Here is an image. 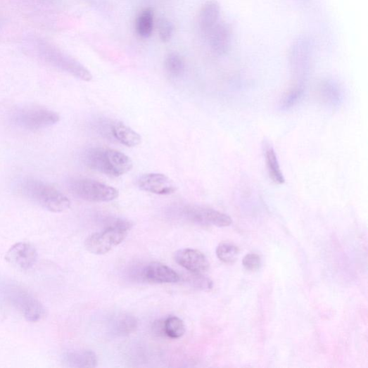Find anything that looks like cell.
<instances>
[{"label":"cell","instance_id":"ba28073f","mask_svg":"<svg viewBox=\"0 0 368 368\" xmlns=\"http://www.w3.org/2000/svg\"><path fill=\"white\" fill-rule=\"evenodd\" d=\"M183 215L189 221L201 225L225 227L232 223L228 215L207 208L186 207L183 210Z\"/></svg>","mask_w":368,"mask_h":368},{"label":"cell","instance_id":"4fadbf2b","mask_svg":"<svg viewBox=\"0 0 368 368\" xmlns=\"http://www.w3.org/2000/svg\"><path fill=\"white\" fill-rule=\"evenodd\" d=\"M206 37L214 53L220 56L228 53L231 44L232 33L227 23L220 20Z\"/></svg>","mask_w":368,"mask_h":368},{"label":"cell","instance_id":"484cf974","mask_svg":"<svg viewBox=\"0 0 368 368\" xmlns=\"http://www.w3.org/2000/svg\"><path fill=\"white\" fill-rule=\"evenodd\" d=\"M189 282L193 287L199 290L208 291L213 287L212 281L203 274H193L190 277Z\"/></svg>","mask_w":368,"mask_h":368},{"label":"cell","instance_id":"83f0119b","mask_svg":"<svg viewBox=\"0 0 368 368\" xmlns=\"http://www.w3.org/2000/svg\"><path fill=\"white\" fill-rule=\"evenodd\" d=\"M153 331L158 337L165 336L164 329V320H158L154 322L153 324Z\"/></svg>","mask_w":368,"mask_h":368},{"label":"cell","instance_id":"5b68a950","mask_svg":"<svg viewBox=\"0 0 368 368\" xmlns=\"http://www.w3.org/2000/svg\"><path fill=\"white\" fill-rule=\"evenodd\" d=\"M3 293L13 307L29 322H38L46 316V309L40 300L17 285L4 287Z\"/></svg>","mask_w":368,"mask_h":368},{"label":"cell","instance_id":"f1b7e54d","mask_svg":"<svg viewBox=\"0 0 368 368\" xmlns=\"http://www.w3.org/2000/svg\"><path fill=\"white\" fill-rule=\"evenodd\" d=\"M38 1L44 3V4H52L55 1V0H38Z\"/></svg>","mask_w":368,"mask_h":368},{"label":"cell","instance_id":"8992f818","mask_svg":"<svg viewBox=\"0 0 368 368\" xmlns=\"http://www.w3.org/2000/svg\"><path fill=\"white\" fill-rule=\"evenodd\" d=\"M12 120L24 129L37 131L56 125L60 121V115L47 108L26 106L16 110Z\"/></svg>","mask_w":368,"mask_h":368},{"label":"cell","instance_id":"8fae6325","mask_svg":"<svg viewBox=\"0 0 368 368\" xmlns=\"http://www.w3.org/2000/svg\"><path fill=\"white\" fill-rule=\"evenodd\" d=\"M176 262L192 274H203L210 267L206 256L197 250L186 248L175 253Z\"/></svg>","mask_w":368,"mask_h":368},{"label":"cell","instance_id":"603a6c76","mask_svg":"<svg viewBox=\"0 0 368 368\" xmlns=\"http://www.w3.org/2000/svg\"><path fill=\"white\" fill-rule=\"evenodd\" d=\"M164 329L165 336L172 339L182 338L186 331L184 322L175 316H170L164 320Z\"/></svg>","mask_w":368,"mask_h":368},{"label":"cell","instance_id":"7a4b0ae2","mask_svg":"<svg viewBox=\"0 0 368 368\" xmlns=\"http://www.w3.org/2000/svg\"><path fill=\"white\" fill-rule=\"evenodd\" d=\"M84 162L90 170L113 177L128 173L133 166L130 158L123 153L99 147L88 149Z\"/></svg>","mask_w":368,"mask_h":368},{"label":"cell","instance_id":"7c38bea8","mask_svg":"<svg viewBox=\"0 0 368 368\" xmlns=\"http://www.w3.org/2000/svg\"><path fill=\"white\" fill-rule=\"evenodd\" d=\"M139 187L142 191L158 195H170L177 189L170 178L156 173L142 176L139 180Z\"/></svg>","mask_w":368,"mask_h":368},{"label":"cell","instance_id":"cb8c5ba5","mask_svg":"<svg viewBox=\"0 0 368 368\" xmlns=\"http://www.w3.org/2000/svg\"><path fill=\"white\" fill-rule=\"evenodd\" d=\"M239 248L230 243H221L216 250L217 258L224 263H232L237 260Z\"/></svg>","mask_w":368,"mask_h":368},{"label":"cell","instance_id":"9c48e42d","mask_svg":"<svg viewBox=\"0 0 368 368\" xmlns=\"http://www.w3.org/2000/svg\"><path fill=\"white\" fill-rule=\"evenodd\" d=\"M313 46L310 39L300 37L296 40L289 49V61L292 69L296 73L305 75L308 71Z\"/></svg>","mask_w":368,"mask_h":368},{"label":"cell","instance_id":"6da1fadb","mask_svg":"<svg viewBox=\"0 0 368 368\" xmlns=\"http://www.w3.org/2000/svg\"><path fill=\"white\" fill-rule=\"evenodd\" d=\"M18 189L23 196L51 212L60 213L70 208L68 197L51 184L39 179L24 178Z\"/></svg>","mask_w":368,"mask_h":368},{"label":"cell","instance_id":"e0dca14e","mask_svg":"<svg viewBox=\"0 0 368 368\" xmlns=\"http://www.w3.org/2000/svg\"><path fill=\"white\" fill-rule=\"evenodd\" d=\"M112 133L118 142L129 148L137 147L142 141V139L137 132L122 123L113 125Z\"/></svg>","mask_w":368,"mask_h":368},{"label":"cell","instance_id":"3957f363","mask_svg":"<svg viewBox=\"0 0 368 368\" xmlns=\"http://www.w3.org/2000/svg\"><path fill=\"white\" fill-rule=\"evenodd\" d=\"M34 47L39 58L53 68L82 81L92 80L91 73L83 64L58 47L42 39L36 40Z\"/></svg>","mask_w":368,"mask_h":368},{"label":"cell","instance_id":"44dd1931","mask_svg":"<svg viewBox=\"0 0 368 368\" xmlns=\"http://www.w3.org/2000/svg\"><path fill=\"white\" fill-rule=\"evenodd\" d=\"M265 159L267 171H269L272 180L277 184H284L285 179L281 170L276 152L272 148L266 149Z\"/></svg>","mask_w":368,"mask_h":368},{"label":"cell","instance_id":"30bf717a","mask_svg":"<svg viewBox=\"0 0 368 368\" xmlns=\"http://www.w3.org/2000/svg\"><path fill=\"white\" fill-rule=\"evenodd\" d=\"M6 260L21 270L30 269L38 260V252L34 246L27 243H18L7 252Z\"/></svg>","mask_w":368,"mask_h":368},{"label":"cell","instance_id":"7402d4cb","mask_svg":"<svg viewBox=\"0 0 368 368\" xmlns=\"http://www.w3.org/2000/svg\"><path fill=\"white\" fill-rule=\"evenodd\" d=\"M154 13L152 8L144 9L139 15L137 21V31L143 39L149 38L153 32Z\"/></svg>","mask_w":368,"mask_h":368},{"label":"cell","instance_id":"d4e9b609","mask_svg":"<svg viewBox=\"0 0 368 368\" xmlns=\"http://www.w3.org/2000/svg\"><path fill=\"white\" fill-rule=\"evenodd\" d=\"M174 25L166 18H160L158 20V32L160 41L163 43L169 42L174 34Z\"/></svg>","mask_w":368,"mask_h":368},{"label":"cell","instance_id":"4316f807","mask_svg":"<svg viewBox=\"0 0 368 368\" xmlns=\"http://www.w3.org/2000/svg\"><path fill=\"white\" fill-rule=\"evenodd\" d=\"M244 269L249 272H255L260 269L262 261L260 257L255 253L246 255L243 260Z\"/></svg>","mask_w":368,"mask_h":368},{"label":"cell","instance_id":"5bb4252c","mask_svg":"<svg viewBox=\"0 0 368 368\" xmlns=\"http://www.w3.org/2000/svg\"><path fill=\"white\" fill-rule=\"evenodd\" d=\"M143 275L147 281L156 284H175L180 280L178 274L171 267L159 262L148 264Z\"/></svg>","mask_w":368,"mask_h":368},{"label":"cell","instance_id":"2e32d148","mask_svg":"<svg viewBox=\"0 0 368 368\" xmlns=\"http://www.w3.org/2000/svg\"><path fill=\"white\" fill-rule=\"evenodd\" d=\"M63 362L72 367H94L97 365V357L90 350L74 351L65 353Z\"/></svg>","mask_w":368,"mask_h":368},{"label":"cell","instance_id":"d6986e66","mask_svg":"<svg viewBox=\"0 0 368 368\" xmlns=\"http://www.w3.org/2000/svg\"><path fill=\"white\" fill-rule=\"evenodd\" d=\"M138 322L135 317L128 315H120L112 322L113 332L118 336H126L135 331Z\"/></svg>","mask_w":368,"mask_h":368},{"label":"cell","instance_id":"9a60e30c","mask_svg":"<svg viewBox=\"0 0 368 368\" xmlns=\"http://www.w3.org/2000/svg\"><path fill=\"white\" fill-rule=\"evenodd\" d=\"M220 6L215 0H210L201 9L198 24L205 36L220 21Z\"/></svg>","mask_w":368,"mask_h":368},{"label":"cell","instance_id":"277c9868","mask_svg":"<svg viewBox=\"0 0 368 368\" xmlns=\"http://www.w3.org/2000/svg\"><path fill=\"white\" fill-rule=\"evenodd\" d=\"M132 226V224L128 220L117 219L104 230L88 237L85 247L92 254H106L125 240Z\"/></svg>","mask_w":368,"mask_h":368},{"label":"cell","instance_id":"ffe728a7","mask_svg":"<svg viewBox=\"0 0 368 368\" xmlns=\"http://www.w3.org/2000/svg\"><path fill=\"white\" fill-rule=\"evenodd\" d=\"M164 67L167 73L174 78L181 77L185 72L186 65L183 57L172 52L166 56Z\"/></svg>","mask_w":368,"mask_h":368},{"label":"cell","instance_id":"52a82bcc","mask_svg":"<svg viewBox=\"0 0 368 368\" xmlns=\"http://www.w3.org/2000/svg\"><path fill=\"white\" fill-rule=\"evenodd\" d=\"M70 189L76 196L91 203H108L119 196L115 188L90 179H73Z\"/></svg>","mask_w":368,"mask_h":368},{"label":"cell","instance_id":"ac0fdd59","mask_svg":"<svg viewBox=\"0 0 368 368\" xmlns=\"http://www.w3.org/2000/svg\"><path fill=\"white\" fill-rule=\"evenodd\" d=\"M319 91L323 101L329 106H338L343 101L342 89L336 82L323 80L319 84Z\"/></svg>","mask_w":368,"mask_h":368}]
</instances>
